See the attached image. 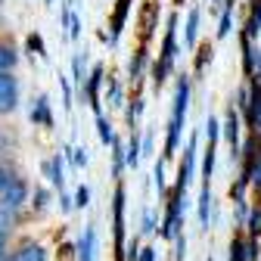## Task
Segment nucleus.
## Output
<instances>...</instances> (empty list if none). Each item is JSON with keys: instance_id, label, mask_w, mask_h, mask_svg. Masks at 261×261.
Masks as SVG:
<instances>
[{"instance_id": "nucleus-41", "label": "nucleus", "mask_w": 261, "mask_h": 261, "mask_svg": "<svg viewBox=\"0 0 261 261\" xmlns=\"http://www.w3.org/2000/svg\"><path fill=\"white\" fill-rule=\"evenodd\" d=\"M174 4H177V7H184V0H174Z\"/></svg>"}, {"instance_id": "nucleus-13", "label": "nucleus", "mask_w": 261, "mask_h": 261, "mask_svg": "<svg viewBox=\"0 0 261 261\" xmlns=\"http://www.w3.org/2000/svg\"><path fill=\"white\" fill-rule=\"evenodd\" d=\"M155 19H159V4H155V0H149V4L143 7V22H140V35H143V47H146V41L152 38V31H155Z\"/></svg>"}, {"instance_id": "nucleus-5", "label": "nucleus", "mask_w": 261, "mask_h": 261, "mask_svg": "<svg viewBox=\"0 0 261 261\" xmlns=\"http://www.w3.org/2000/svg\"><path fill=\"white\" fill-rule=\"evenodd\" d=\"M25 202H28V184H25L22 177H13V180L7 184L4 196H0V212L16 215L19 208H25Z\"/></svg>"}, {"instance_id": "nucleus-31", "label": "nucleus", "mask_w": 261, "mask_h": 261, "mask_svg": "<svg viewBox=\"0 0 261 261\" xmlns=\"http://www.w3.org/2000/svg\"><path fill=\"white\" fill-rule=\"evenodd\" d=\"M47 205H50V190L38 187V190H35V212H44Z\"/></svg>"}, {"instance_id": "nucleus-11", "label": "nucleus", "mask_w": 261, "mask_h": 261, "mask_svg": "<svg viewBox=\"0 0 261 261\" xmlns=\"http://www.w3.org/2000/svg\"><path fill=\"white\" fill-rule=\"evenodd\" d=\"M199 16H202L199 7H193L190 16H187V28H184V44H187V50H193L196 44H199Z\"/></svg>"}, {"instance_id": "nucleus-18", "label": "nucleus", "mask_w": 261, "mask_h": 261, "mask_svg": "<svg viewBox=\"0 0 261 261\" xmlns=\"http://www.w3.org/2000/svg\"><path fill=\"white\" fill-rule=\"evenodd\" d=\"M208 218H212V187H202V193H199V224H202V230H208Z\"/></svg>"}, {"instance_id": "nucleus-21", "label": "nucleus", "mask_w": 261, "mask_h": 261, "mask_svg": "<svg viewBox=\"0 0 261 261\" xmlns=\"http://www.w3.org/2000/svg\"><path fill=\"white\" fill-rule=\"evenodd\" d=\"M121 171H124V146L115 137V143H112V174H115V180L121 177Z\"/></svg>"}, {"instance_id": "nucleus-4", "label": "nucleus", "mask_w": 261, "mask_h": 261, "mask_svg": "<svg viewBox=\"0 0 261 261\" xmlns=\"http://www.w3.org/2000/svg\"><path fill=\"white\" fill-rule=\"evenodd\" d=\"M103 78H106V65H103V62H96L93 69H90V75L84 78V87H81V93L87 96V106L93 109V115H96V118L103 115V103H100V87H103Z\"/></svg>"}, {"instance_id": "nucleus-7", "label": "nucleus", "mask_w": 261, "mask_h": 261, "mask_svg": "<svg viewBox=\"0 0 261 261\" xmlns=\"http://www.w3.org/2000/svg\"><path fill=\"white\" fill-rule=\"evenodd\" d=\"M130 7H134V0H115V10H112V19H109V31H106V44L109 47H115L121 41V31L127 25Z\"/></svg>"}, {"instance_id": "nucleus-16", "label": "nucleus", "mask_w": 261, "mask_h": 261, "mask_svg": "<svg viewBox=\"0 0 261 261\" xmlns=\"http://www.w3.org/2000/svg\"><path fill=\"white\" fill-rule=\"evenodd\" d=\"M212 59H215V47H212L208 41H205V44H196V65H193V69H196V75H199V78L205 75V65H208Z\"/></svg>"}, {"instance_id": "nucleus-10", "label": "nucleus", "mask_w": 261, "mask_h": 261, "mask_svg": "<svg viewBox=\"0 0 261 261\" xmlns=\"http://www.w3.org/2000/svg\"><path fill=\"white\" fill-rule=\"evenodd\" d=\"M93 255H96V230H93V224H87L78 246H75V258L78 261H93Z\"/></svg>"}, {"instance_id": "nucleus-14", "label": "nucleus", "mask_w": 261, "mask_h": 261, "mask_svg": "<svg viewBox=\"0 0 261 261\" xmlns=\"http://www.w3.org/2000/svg\"><path fill=\"white\" fill-rule=\"evenodd\" d=\"M146 65H149V50H146V47H140V50L134 53V59H130V65H127V75H130V81H134V84L143 78Z\"/></svg>"}, {"instance_id": "nucleus-28", "label": "nucleus", "mask_w": 261, "mask_h": 261, "mask_svg": "<svg viewBox=\"0 0 261 261\" xmlns=\"http://www.w3.org/2000/svg\"><path fill=\"white\" fill-rule=\"evenodd\" d=\"M109 100H112V106H124V103H121V100H124V93H121L118 78H109Z\"/></svg>"}, {"instance_id": "nucleus-33", "label": "nucleus", "mask_w": 261, "mask_h": 261, "mask_svg": "<svg viewBox=\"0 0 261 261\" xmlns=\"http://www.w3.org/2000/svg\"><path fill=\"white\" fill-rule=\"evenodd\" d=\"M137 258H140V237H134L124 249V261H137Z\"/></svg>"}, {"instance_id": "nucleus-20", "label": "nucleus", "mask_w": 261, "mask_h": 261, "mask_svg": "<svg viewBox=\"0 0 261 261\" xmlns=\"http://www.w3.org/2000/svg\"><path fill=\"white\" fill-rule=\"evenodd\" d=\"M84 69H87V50L75 53V59H72V78H75L78 87H84Z\"/></svg>"}, {"instance_id": "nucleus-25", "label": "nucleus", "mask_w": 261, "mask_h": 261, "mask_svg": "<svg viewBox=\"0 0 261 261\" xmlns=\"http://www.w3.org/2000/svg\"><path fill=\"white\" fill-rule=\"evenodd\" d=\"M152 177H155L159 196H168V180H165V162H162V159H155V171H152Z\"/></svg>"}, {"instance_id": "nucleus-15", "label": "nucleus", "mask_w": 261, "mask_h": 261, "mask_svg": "<svg viewBox=\"0 0 261 261\" xmlns=\"http://www.w3.org/2000/svg\"><path fill=\"white\" fill-rule=\"evenodd\" d=\"M124 165L134 168V171L140 165V134H137V127L130 130V140H127V149H124Z\"/></svg>"}, {"instance_id": "nucleus-27", "label": "nucleus", "mask_w": 261, "mask_h": 261, "mask_svg": "<svg viewBox=\"0 0 261 261\" xmlns=\"http://www.w3.org/2000/svg\"><path fill=\"white\" fill-rule=\"evenodd\" d=\"M140 115H143V96H137V100L127 106V124H130V130H134V124H137Z\"/></svg>"}, {"instance_id": "nucleus-2", "label": "nucleus", "mask_w": 261, "mask_h": 261, "mask_svg": "<svg viewBox=\"0 0 261 261\" xmlns=\"http://www.w3.org/2000/svg\"><path fill=\"white\" fill-rule=\"evenodd\" d=\"M177 13L168 16V25H165V38H162V47H159V59L152 62V87L159 90L174 72V62H177Z\"/></svg>"}, {"instance_id": "nucleus-32", "label": "nucleus", "mask_w": 261, "mask_h": 261, "mask_svg": "<svg viewBox=\"0 0 261 261\" xmlns=\"http://www.w3.org/2000/svg\"><path fill=\"white\" fill-rule=\"evenodd\" d=\"M140 233H155V212L152 208H143V227H140Z\"/></svg>"}, {"instance_id": "nucleus-9", "label": "nucleus", "mask_w": 261, "mask_h": 261, "mask_svg": "<svg viewBox=\"0 0 261 261\" xmlns=\"http://www.w3.org/2000/svg\"><path fill=\"white\" fill-rule=\"evenodd\" d=\"M28 118H31V124H38V127H53V112H50V96L47 93H41L35 100Z\"/></svg>"}, {"instance_id": "nucleus-38", "label": "nucleus", "mask_w": 261, "mask_h": 261, "mask_svg": "<svg viewBox=\"0 0 261 261\" xmlns=\"http://www.w3.org/2000/svg\"><path fill=\"white\" fill-rule=\"evenodd\" d=\"M13 177H16V174H10V171H7L4 165H0V196H4V190H7V184H10Z\"/></svg>"}, {"instance_id": "nucleus-12", "label": "nucleus", "mask_w": 261, "mask_h": 261, "mask_svg": "<svg viewBox=\"0 0 261 261\" xmlns=\"http://www.w3.org/2000/svg\"><path fill=\"white\" fill-rule=\"evenodd\" d=\"M44 174H47V180L62 193V184H65V171H62V155H50L47 162H44Z\"/></svg>"}, {"instance_id": "nucleus-1", "label": "nucleus", "mask_w": 261, "mask_h": 261, "mask_svg": "<svg viewBox=\"0 0 261 261\" xmlns=\"http://www.w3.org/2000/svg\"><path fill=\"white\" fill-rule=\"evenodd\" d=\"M190 112V75H177L174 84V109L168 118V134H165V152H162V162H171L177 155L180 137H184V121Z\"/></svg>"}, {"instance_id": "nucleus-39", "label": "nucleus", "mask_w": 261, "mask_h": 261, "mask_svg": "<svg viewBox=\"0 0 261 261\" xmlns=\"http://www.w3.org/2000/svg\"><path fill=\"white\" fill-rule=\"evenodd\" d=\"M59 208L62 212H72V199H69V196H62V193H59Z\"/></svg>"}, {"instance_id": "nucleus-17", "label": "nucleus", "mask_w": 261, "mask_h": 261, "mask_svg": "<svg viewBox=\"0 0 261 261\" xmlns=\"http://www.w3.org/2000/svg\"><path fill=\"white\" fill-rule=\"evenodd\" d=\"M19 62V53L10 41H0V72H13Z\"/></svg>"}, {"instance_id": "nucleus-6", "label": "nucleus", "mask_w": 261, "mask_h": 261, "mask_svg": "<svg viewBox=\"0 0 261 261\" xmlns=\"http://www.w3.org/2000/svg\"><path fill=\"white\" fill-rule=\"evenodd\" d=\"M19 106V78L13 72H0V115H10Z\"/></svg>"}, {"instance_id": "nucleus-37", "label": "nucleus", "mask_w": 261, "mask_h": 261, "mask_svg": "<svg viewBox=\"0 0 261 261\" xmlns=\"http://www.w3.org/2000/svg\"><path fill=\"white\" fill-rule=\"evenodd\" d=\"M65 25H69V38H72V41H78V38H81V19H78V16L72 13V16H69V22H65Z\"/></svg>"}, {"instance_id": "nucleus-23", "label": "nucleus", "mask_w": 261, "mask_h": 261, "mask_svg": "<svg viewBox=\"0 0 261 261\" xmlns=\"http://www.w3.org/2000/svg\"><path fill=\"white\" fill-rule=\"evenodd\" d=\"M246 227H249V240H258L261 237V205H255L249 215H246Z\"/></svg>"}, {"instance_id": "nucleus-43", "label": "nucleus", "mask_w": 261, "mask_h": 261, "mask_svg": "<svg viewBox=\"0 0 261 261\" xmlns=\"http://www.w3.org/2000/svg\"><path fill=\"white\" fill-rule=\"evenodd\" d=\"M0 7H4V0H0Z\"/></svg>"}, {"instance_id": "nucleus-19", "label": "nucleus", "mask_w": 261, "mask_h": 261, "mask_svg": "<svg viewBox=\"0 0 261 261\" xmlns=\"http://www.w3.org/2000/svg\"><path fill=\"white\" fill-rule=\"evenodd\" d=\"M227 261H249V240H243L237 233L230 240V255H227Z\"/></svg>"}, {"instance_id": "nucleus-36", "label": "nucleus", "mask_w": 261, "mask_h": 261, "mask_svg": "<svg viewBox=\"0 0 261 261\" xmlns=\"http://www.w3.org/2000/svg\"><path fill=\"white\" fill-rule=\"evenodd\" d=\"M59 87H62V103H65V109H72V87H69V78H65V75H59Z\"/></svg>"}, {"instance_id": "nucleus-22", "label": "nucleus", "mask_w": 261, "mask_h": 261, "mask_svg": "<svg viewBox=\"0 0 261 261\" xmlns=\"http://www.w3.org/2000/svg\"><path fill=\"white\" fill-rule=\"evenodd\" d=\"M249 184H255L261 190V143H255V155H252V165H249Z\"/></svg>"}, {"instance_id": "nucleus-26", "label": "nucleus", "mask_w": 261, "mask_h": 261, "mask_svg": "<svg viewBox=\"0 0 261 261\" xmlns=\"http://www.w3.org/2000/svg\"><path fill=\"white\" fill-rule=\"evenodd\" d=\"M25 47H28V53H38L41 59H47V47H44V38L38 35V31H35V35H28Z\"/></svg>"}, {"instance_id": "nucleus-34", "label": "nucleus", "mask_w": 261, "mask_h": 261, "mask_svg": "<svg viewBox=\"0 0 261 261\" xmlns=\"http://www.w3.org/2000/svg\"><path fill=\"white\" fill-rule=\"evenodd\" d=\"M184 258H187V237L177 233L174 237V261H184Z\"/></svg>"}, {"instance_id": "nucleus-35", "label": "nucleus", "mask_w": 261, "mask_h": 261, "mask_svg": "<svg viewBox=\"0 0 261 261\" xmlns=\"http://www.w3.org/2000/svg\"><path fill=\"white\" fill-rule=\"evenodd\" d=\"M69 152H72V162H75L78 168H87L90 155H87V149H84V146H78V149H69Z\"/></svg>"}, {"instance_id": "nucleus-44", "label": "nucleus", "mask_w": 261, "mask_h": 261, "mask_svg": "<svg viewBox=\"0 0 261 261\" xmlns=\"http://www.w3.org/2000/svg\"><path fill=\"white\" fill-rule=\"evenodd\" d=\"M0 22H4V16H0Z\"/></svg>"}, {"instance_id": "nucleus-29", "label": "nucleus", "mask_w": 261, "mask_h": 261, "mask_svg": "<svg viewBox=\"0 0 261 261\" xmlns=\"http://www.w3.org/2000/svg\"><path fill=\"white\" fill-rule=\"evenodd\" d=\"M72 205H78V208H87V205H90V187H84V184H81V187L75 190Z\"/></svg>"}, {"instance_id": "nucleus-30", "label": "nucleus", "mask_w": 261, "mask_h": 261, "mask_svg": "<svg viewBox=\"0 0 261 261\" xmlns=\"http://www.w3.org/2000/svg\"><path fill=\"white\" fill-rule=\"evenodd\" d=\"M230 25H233V13L221 10V25H218V38H227V35H230Z\"/></svg>"}, {"instance_id": "nucleus-40", "label": "nucleus", "mask_w": 261, "mask_h": 261, "mask_svg": "<svg viewBox=\"0 0 261 261\" xmlns=\"http://www.w3.org/2000/svg\"><path fill=\"white\" fill-rule=\"evenodd\" d=\"M4 146H7V140H4V137H0V149H4Z\"/></svg>"}, {"instance_id": "nucleus-42", "label": "nucleus", "mask_w": 261, "mask_h": 261, "mask_svg": "<svg viewBox=\"0 0 261 261\" xmlns=\"http://www.w3.org/2000/svg\"><path fill=\"white\" fill-rule=\"evenodd\" d=\"M50 4H53V0H47V7H50Z\"/></svg>"}, {"instance_id": "nucleus-8", "label": "nucleus", "mask_w": 261, "mask_h": 261, "mask_svg": "<svg viewBox=\"0 0 261 261\" xmlns=\"http://www.w3.org/2000/svg\"><path fill=\"white\" fill-rule=\"evenodd\" d=\"M221 137L230 143V159H240V112L233 109V103L227 106L224 124H221Z\"/></svg>"}, {"instance_id": "nucleus-24", "label": "nucleus", "mask_w": 261, "mask_h": 261, "mask_svg": "<svg viewBox=\"0 0 261 261\" xmlns=\"http://www.w3.org/2000/svg\"><path fill=\"white\" fill-rule=\"evenodd\" d=\"M96 130H100V140H103L106 146H112V143H115V130H112V124H109V118H106V115L96 118Z\"/></svg>"}, {"instance_id": "nucleus-3", "label": "nucleus", "mask_w": 261, "mask_h": 261, "mask_svg": "<svg viewBox=\"0 0 261 261\" xmlns=\"http://www.w3.org/2000/svg\"><path fill=\"white\" fill-rule=\"evenodd\" d=\"M112 233H115V261H124V184H115L112 193Z\"/></svg>"}]
</instances>
